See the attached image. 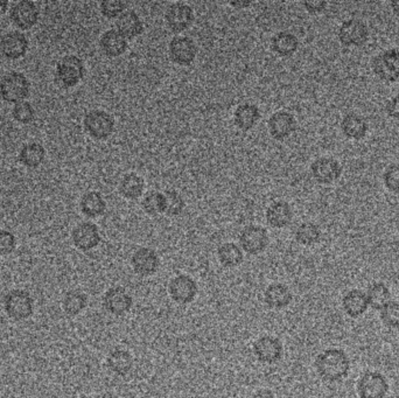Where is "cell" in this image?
<instances>
[{"label": "cell", "mask_w": 399, "mask_h": 398, "mask_svg": "<svg viewBox=\"0 0 399 398\" xmlns=\"http://www.w3.org/2000/svg\"><path fill=\"white\" fill-rule=\"evenodd\" d=\"M369 30L364 22L359 19H349L341 25L339 40L343 46L359 47L368 41Z\"/></svg>", "instance_id": "obj_9"}, {"label": "cell", "mask_w": 399, "mask_h": 398, "mask_svg": "<svg viewBox=\"0 0 399 398\" xmlns=\"http://www.w3.org/2000/svg\"><path fill=\"white\" fill-rule=\"evenodd\" d=\"M132 267L136 274L147 277L157 272L160 260L157 252L151 248H139L132 256Z\"/></svg>", "instance_id": "obj_19"}, {"label": "cell", "mask_w": 399, "mask_h": 398, "mask_svg": "<svg viewBox=\"0 0 399 398\" xmlns=\"http://www.w3.org/2000/svg\"><path fill=\"white\" fill-rule=\"evenodd\" d=\"M239 243L243 250L249 255H258L268 248L269 235L265 228L250 224L239 234Z\"/></svg>", "instance_id": "obj_8"}, {"label": "cell", "mask_w": 399, "mask_h": 398, "mask_svg": "<svg viewBox=\"0 0 399 398\" xmlns=\"http://www.w3.org/2000/svg\"><path fill=\"white\" fill-rule=\"evenodd\" d=\"M296 241L303 245H313L321 238V231L318 224L313 222L301 223L296 231Z\"/></svg>", "instance_id": "obj_35"}, {"label": "cell", "mask_w": 399, "mask_h": 398, "mask_svg": "<svg viewBox=\"0 0 399 398\" xmlns=\"http://www.w3.org/2000/svg\"><path fill=\"white\" fill-rule=\"evenodd\" d=\"M388 391V381L378 372H366L357 382L359 398H385Z\"/></svg>", "instance_id": "obj_7"}, {"label": "cell", "mask_w": 399, "mask_h": 398, "mask_svg": "<svg viewBox=\"0 0 399 398\" xmlns=\"http://www.w3.org/2000/svg\"><path fill=\"white\" fill-rule=\"evenodd\" d=\"M0 49L8 59H20L27 53L28 40L18 31L8 32L0 40Z\"/></svg>", "instance_id": "obj_20"}, {"label": "cell", "mask_w": 399, "mask_h": 398, "mask_svg": "<svg viewBox=\"0 0 399 398\" xmlns=\"http://www.w3.org/2000/svg\"><path fill=\"white\" fill-rule=\"evenodd\" d=\"M381 320L389 329H399V303L390 301L381 310Z\"/></svg>", "instance_id": "obj_40"}, {"label": "cell", "mask_w": 399, "mask_h": 398, "mask_svg": "<svg viewBox=\"0 0 399 398\" xmlns=\"http://www.w3.org/2000/svg\"><path fill=\"white\" fill-rule=\"evenodd\" d=\"M366 299L370 307L376 310H382L391 301V292L383 283H374L368 289Z\"/></svg>", "instance_id": "obj_33"}, {"label": "cell", "mask_w": 399, "mask_h": 398, "mask_svg": "<svg viewBox=\"0 0 399 398\" xmlns=\"http://www.w3.org/2000/svg\"><path fill=\"white\" fill-rule=\"evenodd\" d=\"M17 241L11 231L0 229V256L10 255L15 251Z\"/></svg>", "instance_id": "obj_43"}, {"label": "cell", "mask_w": 399, "mask_h": 398, "mask_svg": "<svg viewBox=\"0 0 399 398\" xmlns=\"http://www.w3.org/2000/svg\"><path fill=\"white\" fill-rule=\"evenodd\" d=\"M235 124L242 131H249L260 119V111L258 106L251 103H242L235 110Z\"/></svg>", "instance_id": "obj_25"}, {"label": "cell", "mask_w": 399, "mask_h": 398, "mask_svg": "<svg viewBox=\"0 0 399 398\" xmlns=\"http://www.w3.org/2000/svg\"><path fill=\"white\" fill-rule=\"evenodd\" d=\"M166 209L165 214L169 216H178L185 209V200L176 190H166L165 193Z\"/></svg>", "instance_id": "obj_38"}, {"label": "cell", "mask_w": 399, "mask_h": 398, "mask_svg": "<svg viewBox=\"0 0 399 398\" xmlns=\"http://www.w3.org/2000/svg\"><path fill=\"white\" fill-rule=\"evenodd\" d=\"M229 4L236 8H248V6L251 4V1H246V0H244V1H241V0H238V1H230Z\"/></svg>", "instance_id": "obj_47"}, {"label": "cell", "mask_w": 399, "mask_h": 398, "mask_svg": "<svg viewBox=\"0 0 399 398\" xmlns=\"http://www.w3.org/2000/svg\"><path fill=\"white\" fill-rule=\"evenodd\" d=\"M12 116L19 123L28 124L35 117V110L31 103L22 101V102L15 104V108L12 110Z\"/></svg>", "instance_id": "obj_39"}, {"label": "cell", "mask_w": 399, "mask_h": 398, "mask_svg": "<svg viewBox=\"0 0 399 398\" xmlns=\"http://www.w3.org/2000/svg\"><path fill=\"white\" fill-rule=\"evenodd\" d=\"M80 206H81L82 213L88 217H99L106 210V202L104 197H102V194L95 190L85 193L82 197Z\"/></svg>", "instance_id": "obj_29"}, {"label": "cell", "mask_w": 399, "mask_h": 398, "mask_svg": "<svg viewBox=\"0 0 399 398\" xmlns=\"http://www.w3.org/2000/svg\"><path fill=\"white\" fill-rule=\"evenodd\" d=\"M268 128L271 137L277 140H284L296 131L297 122L292 113L277 111L269 118Z\"/></svg>", "instance_id": "obj_18"}, {"label": "cell", "mask_w": 399, "mask_h": 398, "mask_svg": "<svg viewBox=\"0 0 399 398\" xmlns=\"http://www.w3.org/2000/svg\"><path fill=\"white\" fill-rule=\"evenodd\" d=\"M103 305L111 315H124L131 310L133 299L130 293L123 288H112L108 290L104 295Z\"/></svg>", "instance_id": "obj_16"}, {"label": "cell", "mask_w": 399, "mask_h": 398, "mask_svg": "<svg viewBox=\"0 0 399 398\" xmlns=\"http://www.w3.org/2000/svg\"><path fill=\"white\" fill-rule=\"evenodd\" d=\"M271 47L280 56H289L297 51L299 41L294 34L289 32H279L272 38Z\"/></svg>", "instance_id": "obj_32"}, {"label": "cell", "mask_w": 399, "mask_h": 398, "mask_svg": "<svg viewBox=\"0 0 399 398\" xmlns=\"http://www.w3.org/2000/svg\"><path fill=\"white\" fill-rule=\"evenodd\" d=\"M102 15L106 18H118L121 13H124L126 4L121 0H104L99 5Z\"/></svg>", "instance_id": "obj_41"}, {"label": "cell", "mask_w": 399, "mask_h": 398, "mask_svg": "<svg viewBox=\"0 0 399 398\" xmlns=\"http://www.w3.org/2000/svg\"><path fill=\"white\" fill-rule=\"evenodd\" d=\"M304 8L312 15H318L325 11L327 8L326 1H304Z\"/></svg>", "instance_id": "obj_45"}, {"label": "cell", "mask_w": 399, "mask_h": 398, "mask_svg": "<svg viewBox=\"0 0 399 398\" xmlns=\"http://www.w3.org/2000/svg\"><path fill=\"white\" fill-rule=\"evenodd\" d=\"M30 95V81L24 74L12 72L0 81V96L8 103L22 102Z\"/></svg>", "instance_id": "obj_2"}, {"label": "cell", "mask_w": 399, "mask_h": 398, "mask_svg": "<svg viewBox=\"0 0 399 398\" xmlns=\"http://www.w3.org/2000/svg\"><path fill=\"white\" fill-rule=\"evenodd\" d=\"M392 11L396 15L399 17V0H396V1H392L391 3Z\"/></svg>", "instance_id": "obj_48"}, {"label": "cell", "mask_w": 399, "mask_h": 398, "mask_svg": "<svg viewBox=\"0 0 399 398\" xmlns=\"http://www.w3.org/2000/svg\"><path fill=\"white\" fill-rule=\"evenodd\" d=\"M311 172L319 183L330 185L340 178L342 166L333 158L321 157L312 163Z\"/></svg>", "instance_id": "obj_13"}, {"label": "cell", "mask_w": 399, "mask_h": 398, "mask_svg": "<svg viewBox=\"0 0 399 398\" xmlns=\"http://www.w3.org/2000/svg\"><path fill=\"white\" fill-rule=\"evenodd\" d=\"M108 365L109 368L119 376H125L130 373L133 365L132 355L125 349H114L108 356Z\"/></svg>", "instance_id": "obj_30"}, {"label": "cell", "mask_w": 399, "mask_h": 398, "mask_svg": "<svg viewBox=\"0 0 399 398\" xmlns=\"http://www.w3.org/2000/svg\"><path fill=\"white\" fill-rule=\"evenodd\" d=\"M383 181L392 193L399 194V163L389 165L383 173Z\"/></svg>", "instance_id": "obj_42"}, {"label": "cell", "mask_w": 399, "mask_h": 398, "mask_svg": "<svg viewBox=\"0 0 399 398\" xmlns=\"http://www.w3.org/2000/svg\"><path fill=\"white\" fill-rule=\"evenodd\" d=\"M253 398H275V394L269 389H260L253 395Z\"/></svg>", "instance_id": "obj_46"}, {"label": "cell", "mask_w": 399, "mask_h": 398, "mask_svg": "<svg viewBox=\"0 0 399 398\" xmlns=\"http://www.w3.org/2000/svg\"><path fill=\"white\" fill-rule=\"evenodd\" d=\"M6 8H8V3H1V1H0V15L6 11Z\"/></svg>", "instance_id": "obj_49"}, {"label": "cell", "mask_w": 399, "mask_h": 398, "mask_svg": "<svg viewBox=\"0 0 399 398\" xmlns=\"http://www.w3.org/2000/svg\"><path fill=\"white\" fill-rule=\"evenodd\" d=\"M217 257H219L220 263L226 267H238L244 260L242 249L232 242L221 245L217 250Z\"/></svg>", "instance_id": "obj_34"}, {"label": "cell", "mask_w": 399, "mask_h": 398, "mask_svg": "<svg viewBox=\"0 0 399 398\" xmlns=\"http://www.w3.org/2000/svg\"><path fill=\"white\" fill-rule=\"evenodd\" d=\"M74 245L82 251H89L96 248L101 242L99 226L92 222H82L74 228L71 233Z\"/></svg>", "instance_id": "obj_15"}, {"label": "cell", "mask_w": 399, "mask_h": 398, "mask_svg": "<svg viewBox=\"0 0 399 398\" xmlns=\"http://www.w3.org/2000/svg\"><path fill=\"white\" fill-rule=\"evenodd\" d=\"M266 221L270 226L282 229L289 226L294 219V210L289 202L275 201L266 209Z\"/></svg>", "instance_id": "obj_21"}, {"label": "cell", "mask_w": 399, "mask_h": 398, "mask_svg": "<svg viewBox=\"0 0 399 398\" xmlns=\"http://www.w3.org/2000/svg\"><path fill=\"white\" fill-rule=\"evenodd\" d=\"M13 24L22 30H30L39 20V8L33 1L22 0L11 8Z\"/></svg>", "instance_id": "obj_17"}, {"label": "cell", "mask_w": 399, "mask_h": 398, "mask_svg": "<svg viewBox=\"0 0 399 398\" xmlns=\"http://www.w3.org/2000/svg\"><path fill=\"white\" fill-rule=\"evenodd\" d=\"M343 310L350 318H359L368 310L366 295L361 290H350L342 300Z\"/></svg>", "instance_id": "obj_27"}, {"label": "cell", "mask_w": 399, "mask_h": 398, "mask_svg": "<svg viewBox=\"0 0 399 398\" xmlns=\"http://www.w3.org/2000/svg\"><path fill=\"white\" fill-rule=\"evenodd\" d=\"M142 208H143L144 212L151 216L165 213V195L160 192L151 190L144 197L143 201H142Z\"/></svg>", "instance_id": "obj_36"}, {"label": "cell", "mask_w": 399, "mask_h": 398, "mask_svg": "<svg viewBox=\"0 0 399 398\" xmlns=\"http://www.w3.org/2000/svg\"><path fill=\"white\" fill-rule=\"evenodd\" d=\"M165 20L169 30L179 33L191 27L194 22V12L189 5L176 3L167 8Z\"/></svg>", "instance_id": "obj_10"}, {"label": "cell", "mask_w": 399, "mask_h": 398, "mask_svg": "<svg viewBox=\"0 0 399 398\" xmlns=\"http://www.w3.org/2000/svg\"><path fill=\"white\" fill-rule=\"evenodd\" d=\"M169 292L176 303L186 305L192 303L198 295V285L191 276L179 274L169 283Z\"/></svg>", "instance_id": "obj_11"}, {"label": "cell", "mask_w": 399, "mask_h": 398, "mask_svg": "<svg viewBox=\"0 0 399 398\" xmlns=\"http://www.w3.org/2000/svg\"><path fill=\"white\" fill-rule=\"evenodd\" d=\"M85 131L97 140L109 138L114 130V119L111 115L103 110H92L85 115Z\"/></svg>", "instance_id": "obj_4"}, {"label": "cell", "mask_w": 399, "mask_h": 398, "mask_svg": "<svg viewBox=\"0 0 399 398\" xmlns=\"http://www.w3.org/2000/svg\"><path fill=\"white\" fill-rule=\"evenodd\" d=\"M315 368L319 375L328 382H337L348 375L350 361L342 349L330 348L318 355Z\"/></svg>", "instance_id": "obj_1"}, {"label": "cell", "mask_w": 399, "mask_h": 398, "mask_svg": "<svg viewBox=\"0 0 399 398\" xmlns=\"http://www.w3.org/2000/svg\"><path fill=\"white\" fill-rule=\"evenodd\" d=\"M88 305V298L80 291H70L63 299V310L68 315H77L81 313Z\"/></svg>", "instance_id": "obj_37"}, {"label": "cell", "mask_w": 399, "mask_h": 398, "mask_svg": "<svg viewBox=\"0 0 399 398\" xmlns=\"http://www.w3.org/2000/svg\"><path fill=\"white\" fill-rule=\"evenodd\" d=\"M99 44L102 51L110 58H118L128 49V40L116 30L104 32L99 40Z\"/></svg>", "instance_id": "obj_24"}, {"label": "cell", "mask_w": 399, "mask_h": 398, "mask_svg": "<svg viewBox=\"0 0 399 398\" xmlns=\"http://www.w3.org/2000/svg\"><path fill=\"white\" fill-rule=\"evenodd\" d=\"M373 68L376 75L385 82L399 80V49L392 48L375 58Z\"/></svg>", "instance_id": "obj_6"}, {"label": "cell", "mask_w": 399, "mask_h": 398, "mask_svg": "<svg viewBox=\"0 0 399 398\" xmlns=\"http://www.w3.org/2000/svg\"><path fill=\"white\" fill-rule=\"evenodd\" d=\"M292 299L294 295L289 291V288L282 283H273L271 285H269L264 292L265 304L270 308L275 310H282L284 307L289 306Z\"/></svg>", "instance_id": "obj_23"}, {"label": "cell", "mask_w": 399, "mask_h": 398, "mask_svg": "<svg viewBox=\"0 0 399 398\" xmlns=\"http://www.w3.org/2000/svg\"><path fill=\"white\" fill-rule=\"evenodd\" d=\"M196 54L198 47L191 38L176 35L169 42V56L178 65L181 66L191 65L196 58Z\"/></svg>", "instance_id": "obj_12"}, {"label": "cell", "mask_w": 399, "mask_h": 398, "mask_svg": "<svg viewBox=\"0 0 399 398\" xmlns=\"http://www.w3.org/2000/svg\"><path fill=\"white\" fill-rule=\"evenodd\" d=\"M341 130L349 139L359 140L364 138L368 132V123L366 119L357 113H349L341 122Z\"/></svg>", "instance_id": "obj_26"}, {"label": "cell", "mask_w": 399, "mask_h": 398, "mask_svg": "<svg viewBox=\"0 0 399 398\" xmlns=\"http://www.w3.org/2000/svg\"><path fill=\"white\" fill-rule=\"evenodd\" d=\"M4 305L8 317L15 320H24L33 313V299L30 293L22 290L8 292L5 297Z\"/></svg>", "instance_id": "obj_5"}, {"label": "cell", "mask_w": 399, "mask_h": 398, "mask_svg": "<svg viewBox=\"0 0 399 398\" xmlns=\"http://www.w3.org/2000/svg\"><path fill=\"white\" fill-rule=\"evenodd\" d=\"M116 27L119 33L128 40L138 37L144 32V24L139 15L132 10H126L118 17Z\"/></svg>", "instance_id": "obj_22"}, {"label": "cell", "mask_w": 399, "mask_h": 398, "mask_svg": "<svg viewBox=\"0 0 399 398\" xmlns=\"http://www.w3.org/2000/svg\"><path fill=\"white\" fill-rule=\"evenodd\" d=\"M282 344L278 338L271 335L260 336L253 345V353L263 363L272 365L278 362L282 356Z\"/></svg>", "instance_id": "obj_14"}, {"label": "cell", "mask_w": 399, "mask_h": 398, "mask_svg": "<svg viewBox=\"0 0 399 398\" xmlns=\"http://www.w3.org/2000/svg\"><path fill=\"white\" fill-rule=\"evenodd\" d=\"M46 150L39 143L26 144L19 154V160L28 168H37L44 163Z\"/></svg>", "instance_id": "obj_31"}, {"label": "cell", "mask_w": 399, "mask_h": 398, "mask_svg": "<svg viewBox=\"0 0 399 398\" xmlns=\"http://www.w3.org/2000/svg\"><path fill=\"white\" fill-rule=\"evenodd\" d=\"M145 181L136 173H128L123 176L119 183V192L128 200H137L144 193Z\"/></svg>", "instance_id": "obj_28"}, {"label": "cell", "mask_w": 399, "mask_h": 398, "mask_svg": "<svg viewBox=\"0 0 399 398\" xmlns=\"http://www.w3.org/2000/svg\"><path fill=\"white\" fill-rule=\"evenodd\" d=\"M85 65L78 56H65L56 67V78L66 88H71L81 82L85 76Z\"/></svg>", "instance_id": "obj_3"}, {"label": "cell", "mask_w": 399, "mask_h": 398, "mask_svg": "<svg viewBox=\"0 0 399 398\" xmlns=\"http://www.w3.org/2000/svg\"><path fill=\"white\" fill-rule=\"evenodd\" d=\"M385 111L390 117L399 121V96H395V97L389 99L387 106H385Z\"/></svg>", "instance_id": "obj_44"}]
</instances>
